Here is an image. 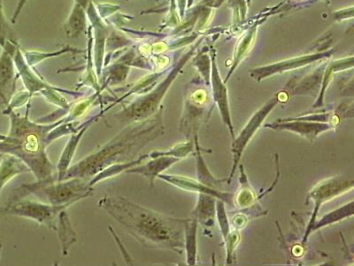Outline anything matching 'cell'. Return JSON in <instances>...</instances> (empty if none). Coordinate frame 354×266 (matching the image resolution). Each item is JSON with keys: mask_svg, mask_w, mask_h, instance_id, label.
Masks as SVG:
<instances>
[{"mask_svg": "<svg viewBox=\"0 0 354 266\" xmlns=\"http://www.w3.org/2000/svg\"><path fill=\"white\" fill-rule=\"evenodd\" d=\"M100 205L145 246L179 253L185 249L187 220L164 216L118 196L103 198Z\"/></svg>", "mask_w": 354, "mask_h": 266, "instance_id": "cell-1", "label": "cell"}, {"mask_svg": "<svg viewBox=\"0 0 354 266\" xmlns=\"http://www.w3.org/2000/svg\"><path fill=\"white\" fill-rule=\"evenodd\" d=\"M353 188V180L344 179L341 177H330L326 180H324L315 186L314 188L309 192L308 197H306V204H308L309 201L315 202L314 211L312 213L311 220L309 221L308 227L306 228V234L303 242H306L310 236L311 227L316 222V218L319 213V211L322 205L330 200L344 194L349 190Z\"/></svg>", "mask_w": 354, "mask_h": 266, "instance_id": "cell-2", "label": "cell"}, {"mask_svg": "<svg viewBox=\"0 0 354 266\" xmlns=\"http://www.w3.org/2000/svg\"><path fill=\"white\" fill-rule=\"evenodd\" d=\"M40 185V184H39ZM32 189L35 195L41 198H47L55 206H68L77 200L84 197L90 194V186L83 180L75 179L73 181L52 185L43 184L34 186Z\"/></svg>", "mask_w": 354, "mask_h": 266, "instance_id": "cell-3", "label": "cell"}, {"mask_svg": "<svg viewBox=\"0 0 354 266\" xmlns=\"http://www.w3.org/2000/svg\"><path fill=\"white\" fill-rule=\"evenodd\" d=\"M277 103V100H270V103H268L265 106L262 107L260 110H258L257 112L251 117V119L249 120L248 125L243 129L239 137L235 139V141H233L232 147V151L234 155L233 166L229 179H227V184L232 182L234 174H235L239 161L241 160L243 151L245 150L250 141L254 138L255 133L260 129L262 123H263L264 120L267 118V116L270 115V113L273 110Z\"/></svg>", "mask_w": 354, "mask_h": 266, "instance_id": "cell-4", "label": "cell"}, {"mask_svg": "<svg viewBox=\"0 0 354 266\" xmlns=\"http://www.w3.org/2000/svg\"><path fill=\"white\" fill-rule=\"evenodd\" d=\"M265 127L277 131H287L297 133L301 137L308 139L310 142L318 137L325 132L330 131L335 127L330 123L303 121L294 118L278 120L277 122L266 125Z\"/></svg>", "mask_w": 354, "mask_h": 266, "instance_id": "cell-5", "label": "cell"}, {"mask_svg": "<svg viewBox=\"0 0 354 266\" xmlns=\"http://www.w3.org/2000/svg\"><path fill=\"white\" fill-rule=\"evenodd\" d=\"M160 177L167 182L174 184L180 188L188 190V191L198 192V194L199 193H203V194L214 196V198L221 200V201L229 204H232V201L234 202V195L218 191V190L211 188L201 182L189 179L188 177L166 175H160Z\"/></svg>", "mask_w": 354, "mask_h": 266, "instance_id": "cell-6", "label": "cell"}, {"mask_svg": "<svg viewBox=\"0 0 354 266\" xmlns=\"http://www.w3.org/2000/svg\"><path fill=\"white\" fill-rule=\"evenodd\" d=\"M216 199L214 196L199 193L198 201L194 211L195 220L204 227H211L216 216Z\"/></svg>", "mask_w": 354, "mask_h": 266, "instance_id": "cell-7", "label": "cell"}, {"mask_svg": "<svg viewBox=\"0 0 354 266\" xmlns=\"http://www.w3.org/2000/svg\"><path fill=\"white\" fill-rule=\"evenodd\" d=\"M196 148V163H197V177L198 182L203 185L209 186L211 188L216 189L218 186H221V184L227 181L225 179H218L212 175L210 170L207 169V164L205 163L203 157H202L201 150L199 148L198 142V136H194Z\"/></svg>", "mask_w": 354, "mask_h": 266, "instance_id": "cell-8", "label": "cell"}, {"mask_svg": "<svg viewBox=\"0 0 354 266\" xmlns=\"http://www.w3.org/2000/svg\"><path fill=\"white\" fill-rule=\"evenodd\" d=\"M12 66L6 51L0 57V97L6 103L12 93Z\"/></svg>", "mask_w": 354, "mask_h": 266, "instance_id": "cell-9", "label": "cell"}, {"mask_svg": "<svg viewBox=\"0 0 354 266\" xmlns=\"http://www.w3.org/2000/svg\"><path fill=\"white\" fill-rule=\"evenodd\" d=\"M197 230L198 221L187 220L185 227V249L187 253V264L194 265L197 263Z\"/></svg>", "mask_w": 354, "mask_h": 266, "instance_id": "cell-10", "label": "cell"}, {"mask_svg": "<svg viewBox=\"0 0 354 266\" xmlns=\"http://www.w3.org/2000/svg\"><path fill=\"white\" fill-rule=\"evenodd\" d=\"M353 202L350 204L344 205L342 208L337 209V210L330 212V213L325 215L324 218L317 223L313 224L310 233L314 231L321 229V228L330 226L331 224L337 223L338 221L344 220V218L353 216Z\"/></svg>", "mask_w": 354, "mask_h": 266, "instance_id": "cell-11", "label": "cell"}, {"mask_svg": "<svg viewBox=\"0 0 354 266\" xmlns=\"http://www.w3.org/2000/svg\"><path fill=\"white\" fill-rule=\"evenodd\" d=\"M22 172H24V167L14 157L8 155L3 158L0 163V193L6 182H8L17 174Z\"/></svg>", "mask_w": 354, "mask_h": 266, "instance_id": "cell-12", "label": "cell"}, {"mask_svg": "<svg viewBox=\"0 0 354 266\" xmlns=\"http://www.w3.org/2000/svg\"><path fill=\"white\" fill-rule=\"evenodd\" d=\"M240 190L235 198V204L239 208H248L252 206L256 201V194L248 182V177L243 172L241 166V177H240Z\"/></svg>", "mask_w": 354, "mask_h": 266, "instance_id": "cell-13", "label": "cell"}, {"mask_svg": "<svg viewBox=\"0 0 354 266\" xmlns=\"http://www.w3.org/2000/svg\"><path fill=\"white\" fill-rule=\"evenodd\" d=\"M178 158L172 157L160 158V159L155 160L148 163L147 166L141 168L140 172H143L145 175L150 176L151 179H154L155 176L162 172L163 170L167 169V168L173 166V164L178 161Z\"/></svg>", "mask_w": 354, "mask_h": 266, "instance_id": "cell-14", "label": "cell"}, {"mask_svg": "<svg viewBox=\"0 0 354 266\" xmlns=\"http://www.w3.org/2000/svg\"><path fill=\"white\" fill-rule=\"evenodd\" d=\"M216 214L218 221H219L221 232L223 233V239L225 240L227 237L232 231H230L229 221H227V216L226 213L225 205L224 202L218 200L216 202Z\"/></svg>", "mask_w": 354, "mask_h": 266, "instance_id": "cell-15", "label": "cell"}, {"mask_svg": "<svg viewBox=\"0 0 354 266\" xmlns=\"http://www.w3.org/2000/svg\"><path fill=\"white\" fill-rule=\"evenodd\" d=\"M8 30V24H6L4 15H3L2 3L1 0H0V44H1L3 47L5 46V37Z\"/></svg>", "mask_w": 354, "mask_h": 266, "instance_id": "cell-16", "label": "cell"}, {"mask_svg": "<svg viewBox=\"0 0 354 266\" xmlns=\"http://www.w3.org/2000/svg\"><path fill=\"white\" fill-rule=\"evenodd\" d=\"M246 218L245 216H243V215H238V216H236L233 218L232 224L234 228V230L239 231V229H241L242 227H245L246 224Z\"/></svg>", "mask_w": 354, "mask_h": 266, "instance_id": "cell-17", "label": "cell"}]
</instances>
